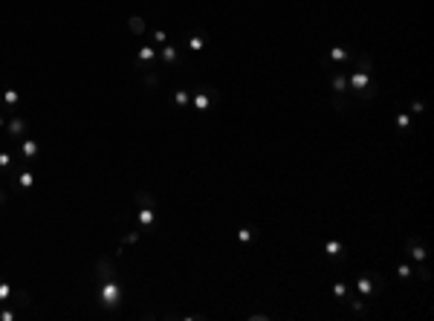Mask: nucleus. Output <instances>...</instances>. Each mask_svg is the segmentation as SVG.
<instances>
[{"label":"nucleus","instance_id":"f257e3e1","mask_svg":"<svg viewBox=\"0 0 434 321\" xmlns=\"http://www.w3.org/2000/svg\"><path fill=\"white\" fill-rule=\"evenodd\" d=\"M353 67H345V75H347V90L356 96V104H368L373 98L379 96V84L373 81V61L371 55L365 52H356L353 55Z\"/></svg>","mask_w":434,"mask_h":321},{"label":"nucleus","instance_id":"f03ea898","mask_svg":"<svg viewBox=\"0 0 434 321\" xmlns=\"http://www.w3.org/2000/svg\"><path fill=\"white\" fill-rule=\"evenodd\" d=\"M98 275H101V281H98V304L110 312L119 310V304H122V286H119V278L110 269L107 258L98 260Z\"/></svg>","mask_w":434,"mask_h":321},{"label":"nucleus","instance_id":"7ed1b4c3","mask_svg":"<svg viewBox=\"0 0 434 321\" xmlns=\"http://www.w3.org/2000/svg\"><path fill=\"white\" fill-rule=\"evenodd\" d=\"M136 203L142 205L139 214H136V223H139L142 232H151L154 226H157V203H154V200L145 194V191H139V194H136Z\"/></svg>","mask_w":434,"mask_h":321},{"label":"nucleus","instance_id":"20e7f679","mask_svg":"<svg viewBox=\"0 0 434 321\" xmlns=\"http://www.w3.org/2000/svg\"><path fill=\"white\" fill-rule=\"evenodd\" d=\"M382 286H385V281H382L379 272H359L356 275V289H359V295H362L365 301L373 298L376 292H382Z\"/></svg>","mask_w":434,"mask_h":321},{"label":"nucleus","instance_id":"39448f33","mask_svg":"<svg viewBox=\"0 0 434 321\" xmlns=\"http://www.w3.org/2000/svg\"><path fill=\"white\" fill-rule=\"evenodd\" d=\"M353 49L350 46H342V44H336V46H330L327 52L321 55L319 61H321V67L327 70V67H347V64L353 61Z\"/></svg>","mask_w":434,"mask_h":321},{"label":"nucleus","instance_id":"423d86ee","mask_svg":"<svg viewBox=\"0 0 434 321\" xmlns=\"http://www.w3.org/2000/svg\"><path fill=\"white\" fill-rule=\"evenodd\" d=\"M327 78H330V87H333V98H347V75H345V67H327Z\"/></svg>","mask_w":434,"mask_h":321},{"label":"nucleus","instance_id":"0eeeda50","mask_svg":"<svg viewBox=\"0 0 434 321\" xmlns=\"http://www.w3.org/2000/svg\"><path fill=\"white\" fill-rule=\"evenodd\" d=\"M191 101H194L197 113H206L212 104H217V90L214 87H200V90L191 93Z\"/></svg>","mask_w":434,"mask_h":321},{"label":"nucleus","instance_id":"6e6552de","mask_svg":"<svg viewBox=\"0 0 434 321\" xmlns=\"http://www.w3.org/2000/svg\"><path fill=\"white\" fill-rule=\"evenodd\" d=\"M405 249H408V258L414 260V266H425L428 252H425V246H423V240H420V237H408V240H405Z\"/></svg>","mask_w":434,"mask_h":321},{"label":"nucleus","instance_id":"1a4fd4ad","mask_svg":"<svg viewBox=\"0 0 434 321\" xmlns=\"http://www.w3.org/2000/svg\"><path fill=\"white\" fill-rule=\"evenodd\" d=\"M9 301L20 307V304H27V301H29V295L23 292V289H20V292H15L9 281H0V304H9Z\"/></svg>","mask_w":434,"mask_h":321},{"label":"nucleus","instance_id":"9d476101","mask_svg":"<svg viewBox=\"0 0 434 321\" xmlns=\"http://www.w3.org/2000/svg\"><path fill=\"white\" fill-rule=\"evenodd\" d=\"M345 252H347L345 240H339V237H327V240H324V255H327L333 263L345 260Z\"/></svg>","mask_w":434,"mask_h":321},{"label":"nucleus","instance_id":"9b49d317","mask_svg":"<svg viewBox=\"0 0 434 321\" xmlns=\"http://www.w3.org/2000/svg\"><path fill=\"white\" fill-rule=\"evenodd\" d=\"M157 61H160V49H157V46H139L136 67H148V64H157Z\"/></svg>","mask_w":434,"mask_h":321},{"label":"nucleus","instance_id":"f8f14e48","mask_svg":"<svg viewBox=\"0 0 434 321\" xmlns=\"http://www.w3.org/2000/svg\"><path fill=\"white\" fill-rule=\"evenodd\" d=\"M18 148H20V156H23V159H35L38 153H41V145H38V139H29V136L18 139Z\"/></svg>","mask_w":434,"mask_h":321},{"label":"nucleus","instance_id":"ddd939ff","mask_svg":"<svg viewBox=\"0 0 434 321\" xmlns=\"http://www.w3.org/2000/svg\"><path fill=\"white\" fill-rule=\"evenodd\" d=\"M160 61L165 64V67H174V64L180 61V46H177V44H162V49H160Z\"/></svg>","mask_w":434,"mask_h":321},{"label":"nucleus","instance_id":"4468645a","mask_svg":"<svg viewBox=\"0 0 434 321\" xmlns=\"http://www.w3.org/2000/svg\"><path fill=\"white\" fill-rule=\"evenodd\" d=\"M27 130H29V125H27L23 116H9V136L12 139H23Z\"/></svg>","mask_w":434,"mask_h":321},{"label":"nucleus","instance_id":"2eb2a0df","mask_svg":"<svg viewBox=\"0 0 434 321\" xmlns=\"http://www.w3.org/2000/svg\"><path fill=\"white\" fill-rule=\"evenodd\" d=\"M347 295H350V286H347V281H345V278H336V281H333V298H336L339 304H345Z\"/></svg>","mask_w":434,"mask_h":321},{"label":"nucleus","instance_id":"dca6fc26","mask_svg":"<svg viewBox=\"0 0 434 321\" xmlns=\"http://www.w3.org/2000/svg\"><path fill=\"white\" fill-rule=\"evenodd\" d=\"M186 46L191 49V52H200V49L206 46V35H203V32H194V35H188V38H186Z\"/></svg>","mask_w":434,"mask_h":321},{"label":"nucleus","instance_id":"f3484780","mask_svg":"<svg viewBox=\"0 0 434 321\" xmlns=\"http://www.w3.org/2000/svg\"><path fill=\"white\" fill-rule=\"evenodd\" d=\"M397 278L399 281H411V278H417V269L411 266V263H402V260H399L397 263Z\"/></svg>","mask_w":434,"mask_h":321},{"label":"nucleus","instance_id":"a211bd4d","mask_svg":"<svg viewBox=\"0 0 434 321\" xmlns=\"http://www.w3.org/2000/svg\"><path fill=\"white\" fill-rule=\"evenodd\" d=\"M255 237H258V229H255V226H240V229H238V240H240V243H252Z\"/></svg>","mask_w":434,"mask_h":321},{"label":"nucleus","instance_id":"6ab92c4d","mask_svg":"<svg viewBox=\"0 0 434 321\" xmlns=\"http://www.w3.org/2000/svg\"><path fill=\"white\" fill-rule=\"evenodd\" d=\"M0 98H3V104L6 107H18V101H20V93L18 90H3V93H0Z\"/></svg>","mask_w":434,"mask_h":321},{"label":"nucleus","instance_id":"aec40b11","mask_svg":"<svg viewBox=\"0 0 434 321\" xmlns=\"http://www.w3.org/2000/svg\"><path fill=\"white\" fill-rule=\"evenodd\" d=\"M32 185H35V174H32L29 168H23L18 174V188H32Z\"/></svg>","mask_w":434,"mask_h":321},{"label":"nucleus","instance_id":"412c9836","mask_svg":"<svg viewBox=\"0 0 434 321\" xmlns=\"http://www.w3.org/2000/svg\"><path fill=\"white\" fill-rule=\"evenodd\" d=\"M394 125H397L402 133H408V127H411V113H402V110H399L397 116H394Z\"/></svg>","mask_w":434,"mask_h":321},{"label":"nucleus","instance_id":"4be33fe9","mask_svg":"<svg viewBox=\"0 0 434 321\" xmlns=\"http://www.w3.org/2000/svg\"><path fill=\"white\" fill-rule=\"evenodd\" d=\"M174 104H177V107H188V104H191V93H188V90H174Z\"/></svg>","mask_w":434,"mask_h":321},{"label":"nucleus","instance_id":"5701e85b","mask_svg":"<svg viewBox=\"0 0 434 321\" xmlns=\"http://www.w3.org/2000/svg\"><path fill=\"white\" fill-rule=\"evenodd\" d=\"M127 26H131V32H133V35H142V32L148 29L142 18H131V20H127Z\"/></svg>","mask_w":434,"mask_h":321},{"label":"nucleus","instance_id":"b1692460","mask_svg":"<svg viewBox=\"0 0 434 321\" xmlns=\"http://www.w3.org/2000/svg\"><path fill=\"white\" fill-rule=\"evenodd\" d=\"M420 113H425V101L423 98H414L411 101V116H420Z\"/></svg>","mask_w":434,"mask_h":321},{"label":"nucleus","instance_id":"393cba45","mask_svg":"<svg viewBox=\"0 0 434 321\" xmlns=\"http://www.w3.org/2000/svg\"><path fill=\"white\" fill-rule=\"evenodd\" d=\"M12 165V153L9 151H0V171H6Z\"/></svg>","mask_w":434,"mask_h":321},{"label":"nucleus","instance_id":"a878e982","mask_svg":"<svg viewBox=\"0 0 434 321\" xmlns=\"http://www.w3.org/2000/svg\"><path fill=\"white\" fill-rule=\"evenodd\" d=\"M18 318V312L15 310H3V304H0V321H15Z\"/></svg>","mask_w":434,"mask_h":321},{"label":"nucleus","instance_id":"bb28decb","mask_svg":"<svg viewBox=\"0 0 434 321\" xmlns=\"http://www.w3.org/2000/svg\"><path fill=\"white\" fill-rule=\"evenodd\" d=\"M154 41L157 44H168V32L165 29H154Z\"/></svg>","mask_w":434,"mask_h":321},{"label":"nucleus","instance_id":"cd10ccee","mask_svg":"<svg viewBox=\"0 0 434 321\" xmlns=\"http://www.w3.org/2000/svg\"><path fill=\"white\" fill-rule=\"evenodd\" d=\"M124 240H127V243H136V240H139V234L131 232V234H124Z\"/></svg>","mask_w":434,"mask_h":321},{"label":"nucleus","instance_id":"c85d7f7f","mask_svg":"<svg viewBox=\"0 0 434 321\" xmlns=\"http://www.w3.org/2000/svg\"><path fill=\"white\" fill-rule=\"evenodd\" d=\"M3 127H6V116H0V130H3Z\"/></svg>","mask_w":434,"mask_h":321},{"label":"nucleus","instance_id":"c756f323","mask_svg":"<svg viewBox=\"0 0 434 321\" xmlns=\"http://www.w3.org/2000/svg\"><path fill=\"white\" fill-rule=\"evenodd\" d=\"M3 200H6V194H3V188H0V205H3Z\"/></svg>","mask_w":434,"mask_h":321}]
</instances>
